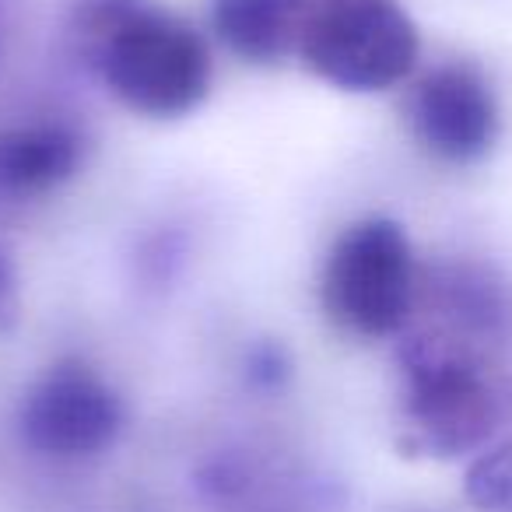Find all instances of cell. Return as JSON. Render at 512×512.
<instances>
[{
    "instance_id": "cell-7",
    "label": "cell",
    "mask_w": 512,
    "mask_h": 512,
    "mask_svg": "<svg viewBox=\"0 0 512 512\" xmlns=\"http://www.w3.org/2000/svg\"><path fill=\"white\" fill-rule=\"evenodd\" d=\"M313 0H214V32L249 64H278L299 53Z\"/></svg>"
},
{
    "instance_id": "cell-9",
    "label": "cell",
    "mask_w": 512,
    "mask_h": 512,
    "mask_svg": "<svg viewBox=\"0 0 512 512\" xmlns=\"http://www.w3.org/2000/svg\"><path fill=\"white\" fill-rule=\"evenodd\" d=\"M148 0H64V25L74 53L92 64L116 29L130 22Z\"/></svg>"
},
{
    "instance_id": "cell-10",
    "label": "cell",
    "mask_w": 512,
    "mask_h": 512,
    "mask_svg": "<svg viewBox=\"0 0 512 512\" xmlns=\"http://www.w3.org/2000/svg\"><path fill=\"white\" fill-rule=\"evenodd\" d=\"M463 495L477 512H512V439L488 442L470 456Z\"/></svg>"
},
{
    "instance_id": "cell-1",
    "label": "cell",
    "mask_w": 512,
    "mask_h": 512,
    "mask_svg": "<svg viewBox=\"0 0 512 512\" xmlns=\"http://www.w3.org/2000/svg\"><path fill=\"white\" fill-rule=\"evenodd\" d=\"M404 446L435 460L481 453L498 425V397L467 351L418 337L400 351Z\"/></svg>"
},
{
    "instance_id": "cell-5",
    "label": "cell",
    "mask_w": 512,
    "mask_h": 512,
    "mask_svg": "<svg viewBox=\"0 0 512 512\" xmlns=\"http://www.w3.org/2000/svg\"><path fill=\"white\" fill-rule=\"evenodd\" d=\"M123 407L113 386L81 362H60L29 390L22 404V435L36 453L85 460L113 446Z\"/></svg>"
},
{
    "instance_id": "cell-6",
    "label": "cell",
    "mask_w": 512,
    "mask_h": 512,
    "mask_svg": "<svg viewBox=\"0 0 512 512\" xmlns=\"http://www.w3.org/2000/svg\"><path fill=\"white\" fill-rule=\"evenodd\" d=\"M411 127L435 158L470 165L495 148L502 109L491 81L474 64L449 60L421 74L414 85Z\"/></svg>"
},
{
    "instance_id": "cell-8",
    "label": "cell",
    "mask_w": 512,
    "mask_h": 512,
    "mask_svg": "<svg viewBox=\"0 0 512 512\" xmlns=\"http://www.w3.org/2000/svg\"><path fill=\"white\" fill-rule=\"evenodd\" d=\"M78 162V134L60 123H18L0 130V190H53L78 172Z\"/></svg>"
},
{
    "instance_id": "cell-2",
    "label": "cell",
    "mask_w": 512,
    "mask_h": 512,
    "mask_svg": "<svg viewBox=\"0 0 512 512\" xmlns=\"http://www.w3.org/2000/svg\"><path fill=\"white\" fill-rule=\"evenodd\" d=\"M88 67L102 74L123 106L158 120L193 113L211 88V53L204 39L155 0L116 29Z\"/></svg>"
},
{
    "instance_id": "cell-4",
    "label": "cell",
    "mask_w": 512,
    "mask_h": 512,
    "mask_svg": "<svg viewBox=\"0 0 512 512\" xmlns=\"http://www.w3.org/2000/svg\"><path fill=\"white\" fill-rule=\"evenodd\" d=\"M414 249L393 218H362L344 228L323 267V306L358 337H390L414 306Z\"/></svg>"
},
{
    "instance_id": "cell-11",
    "label": "cell",
    "mask_w": 512,
    "mask_h": 512,
    "mask_svg": "<svg viewBox=\"0 0 512 512\" xmlns=\"http://www.w3.org/2000/svg\"><path fill=\"white\" fill-rule=\"evenodd\" d=\"M11 288H15V274H11L8 256L0 253V309H4V302L11 299Z\"/></svg>"
},
{
    "instance_id": "cell-3",
    "label": "cell",
    "mask_w": 512,
    "mask_h": 512,
    "mask_svg": "<svg viewBox=\"0 0 512 512\" xmlns=\"http://www.w3.org/2000/svg\"><path fill=\"white\" fill-rule=\"evenodd\" d=\"M299 60L344 92H386L414 74L421 32L397 0H316Z\"/></svg>"
}]
</instances>
